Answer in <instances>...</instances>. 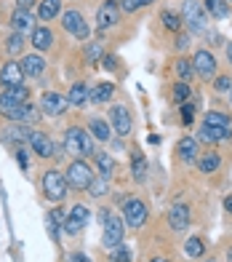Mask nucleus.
Instances as JSON below:
<instances>
[{"instance_id":"17","label":"nucleus","mask_w":232,"mask_h":262,"mask_svg":"<svg viewBox=\"0 0 232 262\" xmlns=\"http://www.w3.org/2000/svg\"><path fill=\"white\" fill-rule=\"evenodd\" d=\"M11 27H14V32H19V35H32V30H35V16L30 14V11H24V8H16L14 14H11Z\"/></svg>"},{"instance_id":"5","label":"nucleus","mask_w":232,"mask_h":262,"mask_svg":"<svg viewBox=\"0 0 232 262\" xmlns=\"http://www.w3.org/2000/svg\"><path fill=\"white\" fill-rule=\"evenodd\" d=\"M147 217H149V209H147L144 201H139V198L123 201V222L128 225V228H142L147 222Z\"/></svg>"},{"instance_id":"24","label":"nucleus","mask_w":232,"mask_h":262,"mask_svg":"<svg viewBox=\"0 0 232 262\" xmlns=\"http://www.w3.org/2000/svg\"><path fill=\"white\" fill-rule=\"evenodd\" d=\"M232 134L229 128H211V126H200L198 131V142H205V145H214V142H227Z\"/></svg>"},{"instance_id":"40","label":"nucleus","mask_w":232,"mask_h":262,"mask_svg":"<svg viewBox=\"0 0 232 262\" xmlns=\"http://www.w3.org/2000/svg\"><path fill=\"white\" fill-rule=\"evenodd\" d=\"M107 182H110V180H104V177H94V182L88 185L91 195H94V198H101V195H107Z\"/></svg>"},{"instance_id":"2","label":"nucleus","mask_w":232,"mask_h":262,"mask_svg":"<svg viewBox=\"0 0 232 262\" xmlns=\"http://www.w3.org/2000/svg\"><path fill=\"white\" fill-rule=\"evenodd\" d=\"M182 21L195 35L205 32L208 30V14H205L203 3H198V0H184V6H182Z\"/></svg>"},{"instance_id":"44","label":"nucleus","mask_w":232,"mask_h":262,"mask_svg":"<svg viewBox=\"0 0 232 262\" xmlns=\"http://www.w3.org/2000/svg\"><path fill=\"white\" fill-rule=\"evenodd\" d=\"M214 89H216L219 94L229 91V89H232V78H227V75H219V78H214Z\"/></svg>"},{"instance_id":"14","label":"nucleus","mask_w":232,"mask_h":262,"mask_svg":"<svg viewBox=\"0 0 232 262\" xmlns=\"http://www.w3.org/2000/svg\"><path fill=\"white\" fill-rule=\"evenodd\" d=\"M0 86H24V70H21V62H6L3 67H0Z\"/></svg>"},{"instance_id":"41","label":"nucleus","mask_w":232,"mask_h":262,"mask_svg":"<svg viewBox=\"0 0 232 262\" xmlns=\"http://www.w3.org/2000/svg\"><path fill=\"white\" fill-rule=\"evenodd\" d=\"M104 56V49H101V43H88L86 46V59H88V62H99V59Z\"/></svg>"},{"instance_id":"33","label":"nucleus","mask_w":232,"mask_h":262,"mask_svg":"<svg viewBox=\"0 0 232 262\" xmlns=\"http://www.w3.org/2000/svg\"><path fill=\"white\" fill-rule=\"evenodd\" d=\"M24 46H27L24 35H19V32H11V35H8V40H6V51H8L11 56H19L21 51H24Z\"/></svg>"},{"instance_id":"46","label":"nucleus","mask_w":232,"mask_h":262,"mask_svg":"<svg viewBox=\"0 0 232 262\" xmlns=\"http://www.w3.org/2000/svg\"><path fill=\"white\" fill-rule=\"evenodd\" d=\"M16 161H19L21 169H27V150H24V145H19V147H16Z\"/></svg>"},{"instance_id":"47","label":"nucleus","mask_w":232,"mask_h":262,"mask_svg":"<svg viewBox=\"0 0 232 262\" xmlns=\"http://www.w3.org/2000/svg\"><path fill=\"white\" fill-rule=\"evenodd\" d=\"M67 262H91V257H88V254H83V252H72Z\"/></svg>"},{"instance_id":"54","label":"nucleus","mask_w":232,"mask_h":262,"mask_svg":"<svg viewBox=\"0 0 232 262\" xmlns=\"http://www.w3.org/2000/svg\"><path fill=\"white\" fill-rule=\"evenodd\" d=\"M229 99H232V89H229Z\"/></svg>"},{"instance_id":"31","label":"nucleus","mask_w":232,"mask_h":262,"mask_svg":"<svg viewBox=\"0 0 232 262\" xmlns=\"http://www.w3.org/2000/svg\"><path fill=\"white\" fill-rule=\"evenodd\" d=\"M115 97V86L112 83H99L96 89H91V102L94 104H107Z\"/></svg>"},{"instance_id":"19","label":"nucleus","mask_w":232,"mask_h":262,"mask_svg":"<svg viewBox=\"0 0 232 262\" xmlns=\"http://www.w3.org/2000/svg\"><path fill=\"white\" fill-rule=\"evenodd\" d=\"M176 152H179V158L184 163H195V161H198V156H200V142L192 139V137H184V139H179Z\"/></svg>"},{"instance_id":"50","label":"nucleus","mask_w":232,"mask_h":262,"mask_svg":"<svg viewBox=\"0 0 232 262\" xmlns=\"http://www.w3.org/2000/svg\"><path fill=\"white\" fill-rule=\"evenodd\" d=\"M224 209L232 214V195H227V198H224Z\"/></svg>"},{"instance_id":"18","label":"nucleus","mask_w":232,"mask_h":262,"mask_svg":"<svg viewBox=\"0 0 232 262\" xmlns=\"http://www.w3.org/2000/svg\"><path fill=\"white\" fill-rule=\"evenodd\" d=\"M3 115L8 118V121H14V123H32V121H38V110H35L30 102L14 107V110H6Z\"/></svg>"},{"instance_id":"6","label":"nucleus","mask_w":232,"mask_h":262,"mask_svg":"<svg viewBox=\"0 0 232 262\" xmlns=\"http://www.w3.org/2000/svg\"><path fill=\"white\" fill-rule=\"evenodd\" d=\"M123 235H125V222L120 217H107V222H104V233H101V244L107 249H115L123 244Z\"/></svg>"},{"instance_id":"20","label":"nucleus","mask_w":232,"mask_h":262,"mask_svg":"<svg viewBox=\"0 0 232 262\" xmlns=\"http://www.w3.org/2000/svg\"><path fill=\"white\" fill-rule=\"evenodd\" d=\"M30 43H32V49H35V51H48L51 46H54V32L45 27V25H40V27H35V30H32Z\"/></svg>"},{"instance_id":"30","label":"nucleus","mask_w":232,"mask_h":262,"mask_svg":"<svg viewBox=\"0 0 232 262\" xmlns=\"http://www.w3.org/2000/svg\"><path fill=\"white\" fill-rule=\"evenodd\" d=\"M94 158H96V169H99L96 177H104V180H110V177L115 174V158L107 156V152H94Z\"/></svg>"},{"instance_id":"38","label":"nucleus","mask_w":232,"mask_h":262,"mask_svg":"<svg viewBox=\"0 0 232 262\" xmlns=\"http://www.w3.org/2000/svg\"><path fill=\"white\" fill-rule=\"evenodd\" d=\"M176 75H179V80H184V83L195 75V67H192L190 59H179V62H176Z\"/></svg>"},{"instance_id":"9","label":"nucleus","mask_w":232,"mask_h":262,"mask_svg":"<svg viewBox=\"0 0 232 262\" xmlns=\"http://www.w3.org/2000/svg\"><path fill=\"white\" fill-rule=\"evenodd\" d=\"M62 27H64L69 35H75L78 40H88V35H91V30H88V25H86V19H83V14H80V11H64Z\"/></svg>"},{"instance_id":"15","label":"nucleus","mask_w":232,"mask_h":262,"mask_svg":"<svg viewBox=\"0 0 232 262\" xmlns=\"http://www.w3.org/2000/svg\"><path fill=\"white\" fill-rule=\"evenodd\" d=\"M27 145H30L35 152H38L40 158H54V152H56V147H54L51 137H48V134H43V131H32Z\"/></svg>"},{"instance_id":"11","label":"nucleus","mask_w":232,"mask_h":262,"mask_svg":"<svg viewBox=\"0 0 232 262\" xmlns=\"http://www.w3.org/2000/svg\"><path fill=\"white\" fill-rule=\"evenodd\" d=\"M67 107H69L67 97H62V94H56V91H45L40 97V110H43V115H48V118H59Z\"/></svg>"},{"instance_id":"51","label":"nucleus","mask_w":232,"mask_h":262,"mask_svg":"<svg viewBox=\"0 0 232 262\" xmlns=\"http://www.w3.org/2000/svg\"><path fill=\"white\" fill-rule=\"evenodd\" d=\"M227 59H229V64H232V43L227 46Z\"/></svg>"},{"instance_id":"23","label":"nucleus","mask_w":232,"mask_h":262,"mask_svg":"<svg viewBox=\"0 0 232 262\" xmlns=\"http://www.w3.org/2000/svg\"><path fill=\"white\" fill-rule=\"evenodd\" d=\"M88 134L96 142H110L112 139V126L107 121H101V118H91L88 121Z\"/></svg>"},{"instance_id":"13","label":"nucleus","mask_w":232,"mask_h":262,"mask_svg":"<svg viewBox=\"0 0 232 262\" xmlns=\"http://www.w3.org/2000/svg\"><path fill=\"white\" fill-rule=\"evenodd\" d=\"M27 99H30V89H24V86H11V89H6L3 94H0V113L14 110V107L24 104Z\"/></svg>"},{"instance_id":"42","label":"nucleus","mask_w":232,"mask_h":262,"mask_svg":"<svg viewBox=\"0 0 232 262\" xmlns=\"http://www.w3.org/2000/svg\"><path fill=\"white\" fill-rule=\"evenodd\" d=\"M123 3V11H128V14H136V11H142L144 6H149L152 0H120Z\"/></svg>"},{"instance_id":"36","label":"nucleus","mask_w":232,"mask_h":262,"mask_svg":"<svg viewBox=\"0 0 232 262\" xmlns=\"http://www.w3.org/2000/svg\"><path fill=\"white\" fill-rule=\"evenodd\" d=\"M184 252H187L190 259H198V257H203L205 246H203L200 238H187V244H184Z\"/></svg>"},{"instance_id":"53","label":"nucleus","mask_w":232,"mask_h":262,"mask_svg":"<svg viewBox=\"0 0 232 262\" xmlns=\"http://www.w3.org/2000/svg\"><path fill=\"white\" fill-rule=\"evenodd\" d=\"M227 262H232V246L227 249Z\"/></svg>"},{"instance_id":"7","label":"nucleus","mask_w":232,"mask_h":262,"mask_svg":"<svg viewBox=\"0 0 232 262\" xmlns=\"http://www.w3.org/2000/svg\"><path fill=\"white\" fill-rule=\"evenodd\" d=\"M110 126L118 137H131L134 123H131V115H128V107L125 104H115L110 110Z\"/></svg>"},{"instance_id":"12","label":"nucleus","mask_w":232,"mask_h":262,"mask_svg":"<svg viewBox=\"0 0 232 262\" xmlns=\"http://www.w3.org/2000/svg\"><path fill=\"white\" fill-rule=\"evenodd\" d=\"M118 19H120V6H118V0H107V3H101L99 11H96V25L99 30H110L118 25Z\"/></svg>"},{"instance_id":"26","label":"nucleus","mask_w":232,"mask_h":262,"mask_svg":"<svg viewBox=\"0 0 232 262\" xmlns=\"http://www.w3.org/2000/svg\"><path fill=\"white\" fill-rule=\"evenodd\" d=\"M219 166H222V156H219L216 150H208V152H203V156H198V169L203 174L219 171Z\"/></svg>"},{"instance_id":"52","label":"nucleus","mask_w":232,"mask_h":262,"mask_svg":"<svg viewBox=\"0 0 232 262\" xmlns=\"http://www.w3.org/2000/svg\"><path fill=\"white\" fill-rule=\"evenodd\" d=\"M149 262H168V259H166V257H152Z\"/></svg>"},{"instance_id":"34","label":"nucleus","mask_w":232,"mask_h":262,"mask_svg":"<svg viewBox=\"0 0 232 262\" xmlns=\"http://www.w3.org/2000/svg\"><path fill=\"white\" fill-rule=\"evenodd\" d=\"M203 126H211V128H229V118H227L224 113H216V110H211V113H205V121H203Z\"/></svg>"},{"instance_id":"27","label":"nucleus","mask_w":232,"mask_h":262,"mask_svg":"<svg viewBox=\"0 0 232 262\" xmlns=\"http://www.w3.org/2000/svg\"><path fill=\"white\" fill-rule=\"evenodd\" d=\"M131 174L136 182H144L147 180V158L142 150H134L131 152Z\"/></svg>"},{"instance_id":"45","label":"nucleus","mask_w":232,"mask_h":262,"mask_svg":"<svg viewBox=\"0 0 232 262\" xmlns=\"http://www.w3.org/2000/svg\"><path fill=\"white\" fill-rule=\"evenodd\" d=\"M101 64H104V70H118V59H115L112 54H104L101 56Z\"/></svg>"},{"instance_id":"39","label":"nucleus","mask_w":232,"mask_h":262,"mask_svg":"<svg viewBox=\"0 0 232 262\" xmlns=\"http://www.w3.org/2000/svg\"><path fill=\"white\" fill-rule=\"evenodd\" d=\"M110 262H131V249L125 244L110 249Z\"/></svg>"},{"instance_id":"22","label":"nucleus","mask_w":232,"mask_h":262,"mask_svg":"<svg viewBox=\"0 0 232 262\" xmlns=\"http://www.w3.org/2000/svg\"><path fill=\"white\" fill-rule=\"evenodd\" d=\"M64 220H67L64 209H51L48 214H45V228H48V233H51L54 241H59V235H62V230H64Z\"/></svg>"},{"instance_id":"8","label":"nucleus","mask_w":232,"mask_h":262,"mask_svg":"<svg viewBox=\"0 0 232 262\" xmlns=\"http://www.w3.org/2000/svg\"><path fill=\"white\" fill-rule=\"evenodd\" d=\"M192 67H195V75H200L203 80H214L216 78V56L211 51H195L192 56Z\"/></svg>"},{"instance_id":"1","label":"nucleus","mask_w":232,"mask_h":262,"mask_svg":"<svg viewBox=\"0 0 232 262\" xmlns=\"http://www.w3.org/2000/svg\"><path fill=\"white\" fill-rule=\"evenodd\" d=\"M64 150L69 156H78V158H91L96 152L94 150V137L80 126H69L64 131Z\"/></svg>"},{"instance_id":"32","label":"nucleus","mask_w":232,"mask_h":262,"mask_svg":"<svg viewBox=\"0 0 232 262\" xmlns=\"http://www.w3.org/2000/svg\"><path fill=\"white\" fill-rule=\"evenodd\" d=\"M205 14H211L214 19H224L229 14V3L227 0H203Z\"/></svg>"},{"instance_id":"35","label":"nucleus","mask_w":232,"mask_h":262,"mask_svg":"<svg viewBox=\"0 0 232 262\" xmlns=\"http://www.w3.org/2000/svg\"><path fill=\"white\" fill-rule=\"evenodd\" d=\"M160 21H163V27L166 30H171V32H179L182 30V16L179 14H173V11H163V14H160Z\"/></svg>"},{"instance_id":"25","label":"nucleus","mask_w":232,"mask_h":262,"mask_svg":"<svg viewBox=\"0 0 232 262\" xmlns=\"http://www.w3.org/2000/svg\"><path fill=\"white\" fill-rule=\"evenodd\" d=\"M86 102H91V89L86 86V83H75V86L69 89V94H67V104L83 107Z\"/></svg>"},{"instance_id":"3","label":"nucleus","mask_w":232,"mask_h":262,"mask_svg":"<svg viewBox=\"0 0 232 262\" xmlns=\"http://www.w3.org/2000/svg\"><path fill=\"white\" fill-rule=\"evenodd\" d=\"M94 169L83 161V158H78L67 166V171H64V180L69 187H75V190H88V185L94 182Z\"/></svg>"},{"instance_id":"16","label":"nucleus","mask_w":232,"mask_h":262,"mask_svg":"<svg viewBox=\"0 0 232 262\" xmlns=\"http://www.w3.org/2000/svg\"><path fill=\"white\" fill-rule=\"evenodd\" d=\"M190 206H184V204H173L168 209V225H171V230H187L190 228Z\"/></svg>"},{"instance_id":"49","label":"nucleus","mask_w":232,"mask_h":262,"mask_svg":"<svg viewBox=\"0 0 232 262\" xmlns=\"http://www.w3.org/2000/svg\"><path fill=\"white\" fill-rule=\"evenodd\" d=\"M187 43H190V38H187V35H182V38H179V46H176V49H187Z\"/></svg>"},{"instance_id":"29","label":"nucleus","mask_w":232,"mask_h":262,"mask_svg":"<svg viewBox=\"0 0 232 262\" xmlns=\"http://www.w3.org/2000/svg\"><path fill=\"white\" fill-rule=\"evenodd\" d=\"M62 11V0H43L38 6V19L40 21H51L54 16H59Z\"/></svg>"},{"instance_id":"4","label":"nucleus","mask_w":232,"mask_h":262,"mask_svg":"<svg viewBox=\"0 0 232 262\" xmlns=\"http://www.w3.org/2000/svg\"><path fill=\"white\" fill-rule=\"evenodd\" d=\"M67 180H64V174L59 169H48L43 174V195L54 201V204H59V201L67 198Z\"/></svg>"},{"instance_id":"43","label":"nucleus","mask_w":232,"mask_h":262,"mask_svg":"<svg viewBox=\"0 0 232 262\" xmlns=\"http://www.w3.org/2000/svg\"><path fill=\"white\" fill-rule=\"evenodd\" d=\"M195 121V102H184L182 104V123L190 126Z\"/></svg>"},{"instance_id":"48","label":"nucleus","mask_w":232,"mask_h":262,"mask_svg":"<svg viewBox=\"0 0 232 262\" xmlns=\"http://www.w3.org/2000/svg\"><path fill=\"white\" fill-rule=\"evenodd\" d=\"M38 0H16V8H24V11H30Z\"/></svg>"},{"instance_id":"21","label":"nucleus","mask_w":232,"mask_h":262,"mask_svg":"<svg viewBox=\"0 0 232 262\" xmlns=\"http://www.w3.org/2000/svg\"><path fill=\"white\" fill-rule=\"evenodd\" d=\"M21 70H24V78H40L45 73V59L40 54H27L21 59Z\"/></svg>"},{"instance_id":"28","label":"nucleus","mask_w":232,"mask_h":262,"mask_svg":"<svg viewBox=\"0 0 232 262\" xmlns=\"http://www.w3.org/2000/svg\"><path fill=\"white\" fill-rule=\"evenodd\" d=\"M30 134H32V128L27 123H14L11 128H6V139L8 142H19V145L30 142Z\"/></svg>"},{"instance_id":"10","label":"nucleus","mask_w":232,"mask_h":262,"mask_svg":"<svg viewBox=\"0 0 232 262\" xmlns=\"http://www.w3.org/2000/svg\"><path fill=\"white\" fill-rule=\"evenodd\" d=\"M88 217H91V211L83 204L72 206V209H69V214H67V220H64V233L67 235H78L88 225Z\"/></svg>"},{"instance_id":"37","label":"nucleus","mask_w":232,"mask_h":262,"mask_svg":"<svg viewBox=\"0 0 232 262\" xmlns=\"http://www.w3.org/2000/svg\"><path fill=\"white\" fill-rule=\"evenodd\" d=\"M190 97H192V89H190L184 80H179L176 86H173V102H176V104H184Z\"/></svg>"}]
</instances>
